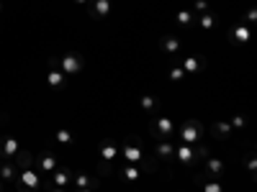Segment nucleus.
<instances>
[{"label": "nucleus", "instance_id": "obj_32", "mask_svg": "<svg viewBox=\"0 0 257 192\" xmlns=\"http://www.w3.org/2000/svg\"><path fill=\"white\" fill-rule=\"evenodd\" d=\"M75 3H77V6H88V3H90V0H75Z\"/></svg>", "mask_w": 257, "mask_h": 192}, {"label": "nucleus", "instance_id": "obj_3", "mask_svg": "<svg viewBox=\"0 0 257 192\" xmlns=\"http://www.w3.org/2000/svg\"><path fill=\"white\" fill-rule=\"evenodd\" d=\"M82 56L80 54H75V52H67L64 56H59V70L67 74V77H75L80 70H82Z\"/></svg>", "mask_w": 257, "mask_h": 192}, {"label": "nucleus", "instance_id": "obj_24", "mask_svg": "<svg viewBox=\"0 0 257 192\" xmlns=\"http://www.w3.org/2000/svg\"><path fill=\"white\" fill-rule=\"evenodd\" d=\"M213 134H216V136H224V138H231V126L224 123V120H219V123H213Z\"/></svg>", "mask_w": 257, "mask_h": 192}, {"label": "nucleus", "instance_id": "obj_9", "mask_svg": "<svg viewBox=\"0 0 257 192\" xmlns=\"http://www.w3.org/2000/svg\"><path fill=\"white\" fill-rule=\"evenodd\" d=\"M18 152H21V146H18L16 136H3V138H0V156H3L6 162H11Z\"/></svg>", "mask_w": 257, "mask_h": 192}, {"label": "nucleus", "instance_id": "obj_33", "mask_svg": "<svg viewBox=\"0 0 257 192\" xmlns=\"http://www.w3.org/2000/svg\"><path fill=\"white\" fill-rule=\"evenodd\" d=\"M52 192H64V190H62V187H54V190H52Z\"/></svg>", "mask_w": 257, "mask_h": 192}, {"label": "nucleus", "instance_id": "obj_36", "mask_svg": "<svg viewBox=\"0 0 257 192\" xmlns=\"http://www.w3.org/2000/svg\"><path fill=\"white\" fill-rule=\"evenodd\" d=\"M0 8H3V0H0Z\"/></svg>", "mask_w": 257, "mask_h": 192}, {"label": "nucleus", "instance_id": "obj_28", "mask_svg": "<svg viewBox=\"0 0 257 192\" xmlns=\"http://www.w3.org/2000/svg\"><path fill=\"white\" fill-rule=\"evenodd\" d=\"M193 8H196L198 16H201V13H208V3H206V0H196V3H193Z\"/></svg>", "mask_w": 257, "mask_h": 192}, {"label": "nucleus", "instance_id": "obj_18", "mask_svg": "<svg viewBox=\"0 0 257 192\" xmlns=\"http://www.w3.org/2000/svg\"><path fill=\"white\" fill-rule=\"evenodd\" d=\"M47 82H49V88H64V82H67V74H64L62 70H49L47 72Z\"/></svg>", "mask_w": 257, "mask_h": 192}, {"label": "nucleus", "instance_id": "obj_23", "mask_svg": "<svg viewBox=\"0 0 257 192\" xmlns=\"http://www.w3.org/2000/svg\"><path fill=\"white\" fill-rule=\"evenodd\" d=\"M175 24L178 26H193V24H196V13H190V10H180L178 16H175Z\"/></svg>", "mask_w": 257, "mask_h": 192}, {"label": "nucleus", "instance_id": "obj_7", "mask_svg": "<svg viewBox=\"0 0 257 192\" xmlns=\"http://www.w3.org/2000/svg\"><path fill=\"white\" fill-rule=\"evenodd\" d=\"M121 159H126L128 164H139L144 156H142V146L134 141V138H126L123 148H121Z\"/></svg>", "mask_w": 257, "mask_h": 192}, {"label": "nucleus", "instance_id": "obj_27", "mask_svg": "<svg viewBox=\"0 0 257 192\" xmlns=\"http://www.w3.org/2000/svg\"><path fill=\"white\" fill-rule=\"evenodd\" d=\"M185 77V72H183V67H180V64H175V67L173 70H170V80H173V82H180Z\"/></svg>", "mask_w": 257, "mask_h": 192}, {"label": "nucleus", "instance_id": "obj_4", "mask_svg": "<svg viewBox=\"0 0 257 192\" xmlns=\"http://www.w3.org/2000/svg\"><path fill=\"white\" fill-rule=\"evenodd\" d=\"M16 182H21V187H26V190H31V192H39V187H41V174L31 166V169L18 172V180H16Z\"/></svg>", "mask_w": 257, "mask_h": 192}, {"label": "nucleus", "instance_id": "obj_19", "mask_svg": "<svg viewBox=\"0 0 257 192\" xmlns=\"http://www.w3.org/2000/svg\"><path fill=\"white\" fill-rule=\"evenodd\" d=\"M72 184H75V190H88V187H98L100 184V180H93V177H88V174H77V177H72Z\"/></svg>", "mask_w": 257, "mask_h": 192}, {"label": "nucleus", "instance_id": "obj_21", "mask_svg": "<svg viewBox=\"0 0 257 192\" xmlns=\"http://www.w3.org/2000/svg\"><path fill=\"white\" fill-rule=\"evenodd\" d=\"M139 105H142V110L155 113V110L160 108V98H155V95H144V98H139Z\"/></svg>", "mask_w": 257, "mask_h": 192}, {"label": "nucleus", "instance_id": "obj_35", "mask_svg": "<svg viewBox=\"0 0 257 192\" xmlns=\"http://www.w3.org/2000/svg\"><path fill=\"white\" fill-rule=\"evenodd\" d=\"M0 192H3V182H0Z\"/></svg>", "mask_w": 257, "mask_h": 192}, {"label": "nucleus", "instance_id": "obj_11", "mask_svg": "<svg viewBox=\"0 0 257 192\" xmlns=\"http://www.w3.org/2000/svg\"><path fill=\"white\" fill-rule=\"evenodd\" d=\"M34 164L41 169V172H47V174H52L54 169H57V156L52 154V152H44V154H39L36 159H34Z\"/></svg>", "mask_w": 257, "mask_h": 192}, {"label": "nucleus", "instance_id": "obj_29", "mask_svg": "<svg viewBox=\"0 0 257 192\" xmlns=\"http://www.w3.org/2000/svg\"><path fill=\"white\" fill-rule=\"evenodd\" d=\"M231 126H234V128H244V126H247V118H244V116H234V118H231Z\"/></svg>", "mask_w": 257, "mask_h": 192}, {"label": "nucleus", "instance_id": "obj_15", "mask_svg": "<svg viewBox=\"0 0 257 192\" xmlns=\"http://www.w3.org/2000/svg\"><path fill=\"white\" fill-rule=\"evenodd\" d=\"M18 180V169L13 162H3V166H0V182H16Z\"/></svg>", "mask_w": 257, "mask_h": 192}, {"label": "nucleus", "instance_id": "obj_1", "mask_svg": "<svg viewBox=\"0 0 257 192\" xmlns=\"http://www.w3.org/2000/svg\"><path fill=\"white\" fill-rule=\"evenodd\" d=\"M175 134L180 136V141H183V144L196 146V144H201V138H203V123H201V120H196V118H188L185 123H180V126H178V131H175Z\"/></svg>", "mask_w": 257, "mask_h": 192}, {"label": "nucleus", "instance_id": "obj_16", "mask_svg": "<svg viewBox=\"0 0 257 192\" xmlns=\"http://www.w3.org/2000/svg\"><path fill=\"white\" fill-rule=\"evenodd\" d=\"M70 182H72V174L67 172V169H59V166H57L54 172H52V184H54V187H62V190H64Z\"/></svg>", "mask_w": 257, "mask_h": 192}, {"label": "nucleus", "instance_id": "obj_2", "mask_svg": "<svg viewBox=\"0 0 257 192\" xmlns=\"http://www.w3.org/2000/svg\"><path fill=\"white\" fill-rule=\"evenodd\" d=\"M178 131V126L173 118H165V116H157V118H149V134H152V138H173Z\"/></svg>", "mask_w": 257, "mask_h": 192}, {"label": "nucleus", "instance_id": "obj_8", "mask_svg": "<svg viewBox=\"0 0 257 192\" xmlns=\"http://www.w3.org/2000/svg\"><path fill=\"white\" fill-rule=\"evenodd\" d=\"M113 8V0H90L88 3V16L90 18H108Z\"/></svg>", "mask_w": 257, "mask_h": 192}, {"label": "nucleus", "instance_id": "obj_22", "mask_svg": "<svg viewBox=\"0 0 257 192\" xmlns=\"http://www.w3.org/2000/svg\"><path fill=\"white\" fill-rule=\"evenodd\" d=\"M231 41H234V44H247V41H249V28L247 26H237L231 31Z\"/></svg>", "mask_w": 257, "mask_h": 192}, {"label": "nucleus", "instance_id": "obj_17", "mask_svg": "<svg viewBox=\"0 0 257 192\" xmlns=\"http://www.w3.org/2000/svg\"><path fill=\"white\" fill-rule=\"evenodd\" d=\"M11 162L16 164L18 172H24V169H31V166H34V156H31L29 152H18V154H16Z\"/></svg>", "mask_w": 257, "mask_h": 192}, {"label": "nucleus", "instance_id": "obj_14", "mask_svg": "<svg viewBox=\"0 0 257 192\" xmlns=\"http://www.w3.org/2000/svg\"><path fill=\"white\" fill-rule=\"evenodd\" d=\"M201 177H203V180H198V187H203V192H224L221 180H216V177H208L206 172H203Z\"/></svg>", "mask_w": 257, "mask_h": 192}, {"label": "nucleus", "instance_id": "obj_30", "mask_svg": "<svg viewBox=\"0 0 257 192\" xmlns=\"http://www.w3.org/2000/svg\"><path fill=\"white\" fill-rule=\"evenodd\" d=\"M247 20H249V24H254V20H257V10H254V8L247 10Z\"/></svg>", "mask_w": 257, "mask_h": 192}, {"label": "nucleus", "instance_id": "obj_31", "mask_svg": "<svg viewBox=\"0 0 257 192\" xmlns=\"http://www.w3.org/2000/svg\"><path fill=\"white\" fill-rule=\"evenodd\" d=\"M247 164H249V169H252V172H254V156H252V154L247 156Z\"/></svg>", "mask_w": 257, "mask_h": 192}, {"label": "nucleus", "instance_id": "obj_25", "mask_svg": "<svg viewBox=\"0 0 257 192\" xmlns=\"http://www.w3.org/2000/svg\"><path fill=\"white\" fill-rule=\"evenodd\" d=\"M57 141L64 144V146H70L72 144V131H67V128H57Z\"/></svg>", "mask_w": 257, "mask_h": 192}, {"label": "nucleus", "instance_id": "obj_12", "mask_svg": "<svg viewBox=\"0 0 257 192\" xmlns=\"http://www.w3.org/2000/svg\"><path fill=\"white\" fill-rule=\"evenodd\" d=\"M180 67H183V72H185V74H196L198 70H203V67H206V59H203V56H198V54H193V56H185V59H183Z\"/></svg>", "mask_w": 257, "mask_h": 192}, {"label": "nucleus", "instance_id": "obj_34", "mask_svg": "<svg viewBox=\"0 0 257 192\" xmlns=\"http://www.w3.org/2000/svg\"><path fill=\"white\" fill-rule=\"evenodd\" d=\"M3 162H6V159H3V156H0V166H3Z\"/></svg>", "mask_w": 257, "mask_h": 192}, {"label": "nucleus", "instance_id": "obj_5", "mask_svg": "<svg viewBox=\"0 0 257 192\" xmlns=\"http://www.w3.org/2000/svg\"><path fill=\"white\" fill-rule=\"evenodd\" d=\"M98 159H100L103 164L116 162V159H118V144H116L113 138H105V141L98 146Z\"/></svg>", "mask_w": 257, "mask_h": 192}, {"label": "nucleus", "instance_id": "obj_26", "mask_svg": "<svg viewBox=\"0 0 257 192\" xmlns=\"http://www.w3.org/2000/svg\"><path fill=\"white\" fill-rule=\"evenodd\" d=\"M121 174H123L128 182H134V180H139V169H137L134 164H128V166H123V169H121Z\"/></svg>", "mask_w": 257, "mask_h": 192}, {"label": "nucleus", "instance_id": "obj_10", "mask_svg": "<svg viewBox=\"0 0 257 192\" xmlns=\"http://www.w3.org/2000/svg\"><path fill=\"white\" fill-rule=\"evenodd\" d=\"M155 156H160L162 162H170V159L175 156V144L170 141V138L157 141V144H155Z\"/></svg>", "mask_w": 257, "mask_h": 192}, {"label": "nucleus", "instance_id": "obj_20", "mask_svg": "<svg viewBox=\"0 0 257 192\" xmlns=\"http://www.w3.org/2000/svg\"><path fill=\"white\" fill-rule=\"evenodd\" d=\"M196 24H198L203 31H211L213 26H216V16H213L211 10H208V13H201V16H196Z\"/></svg>", "mask_w": 257, "mask_h": 192}, {"label": "nucleus", "instance_id": "obj_13", "mask_svg": "<svg viewBox=\"0 0 257 192\" xmlns=\"http://www.w3.org/2000/svg\"><path fill=\"white\" fill-rule=\"evenodd\" d=\"M203 162H206V169H208L206 174L221 180V174H224V162H221V159H213V156H206Z\"/></svg>", "mask_w": 257, "mask_h": 192}, {"label": "nucleus", "instance_id": "obj_6", "mask_svg": "<svg viewBox=\"0 0 257 192\" xmlns=\"http://www.w3.org/2000/svg\"><path fill=\"white\" fill-rule=\"evenodd\" d=\"M180 46H183L180 36H175V34H165V36H160V49H162L165 56H175V54L180 52Z\"/></svg>", "mask_w": 257, "mask_h": 192}]
</instances>
